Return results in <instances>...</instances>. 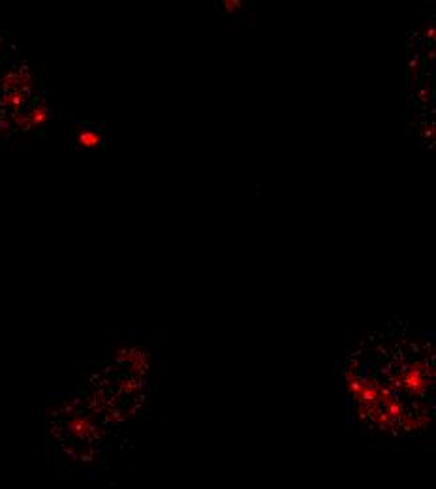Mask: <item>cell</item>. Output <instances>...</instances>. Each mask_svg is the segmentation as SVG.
<instances>
[{
	"label": "cell",
	"instance_id": "6da1fadb",
	"mask_svg": "<svg viewBox=\"0 0 436 489\" xmlns=\"http://www.w3.org/2000/svg\"><path fill=\"white\" fill-rule=\"evenodd\" d=\"M78 143H79V147H85V149L98 147V145L102 143V134L98 132V130H94V128H85V130L79 132Z\"/></svg>",
	"mask_w": 436,
	"mask_h": 489
}]
</instances>
